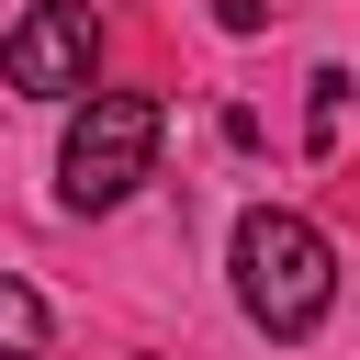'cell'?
I'll use <instances>...</instances> for the list:
<instances>
[{"label": "cell", "mask_w": 360, "mask_h": 360, "mask_svg": "<svg viewBox=\"0 0 360 360\" xmlns=\"http://www.w3.org/2000/svg\"><path fill=\"white\" fill-rule=\"evenodd\" d=\"M236 304H248L259 338H315L326 304H338V248H326V225L292 214V202H259V214L236 225Z\"/></svg>", "instance_id": "1"}, {"label": "cell", "mask_w": 360, "mask_h": 360, "mask_svg": "<svg viewBox=\"0 0 360 360\" xmlns=\"http://www.w3.org/2000/svg\"><path fill=\"white\" fill-rule=\"evenodd\" d=\"M158 135H169L158 90H90V101L68 112V146H56V202H68V214L135 202V180L158 169Z\"/></svg>", "instance_id": "2"}, {"label": "cell", "mask_w": 360, "mask_h": 360, "mask_svg": "<svg viewBox=\"0 0 360 360\" xmlns=\"http://www.w3.org/2000/svg\"><path fill=\"white\" fill-rule=\"evenodd\" d=\"M0 79L22 101H90L101 90V22H90V0H34L0 34Z\"/></svg>", "instance_id": "3"}, {"label": "cell", "mask_w": 360, "mask_h": 360, "mask_svg": "<svg viewBox=\"0 0 360 360\" xmlns=\"http://www.w3.org/2000/svg\"><path fill=\"white\" fill-rule=\"evenodd\" d=\"M45 338H56V315H45V292L0 270V360H45Z\"/></svg>", "instance_id": "4"}, {"label": "cell", "mask_w": 360, "mask_h": 360, "mask_svg": "<svg viewBox=\"0 0 360 360\" xmlns=\"http://www.w3.org/2000/svg\"><path fill=\"white\" fill-rule=\"evenodd\" d=\"M214 22H225V34H259V22H270V0H214Z\"/></svg>", "instance_id": "5"}]
</instances>
